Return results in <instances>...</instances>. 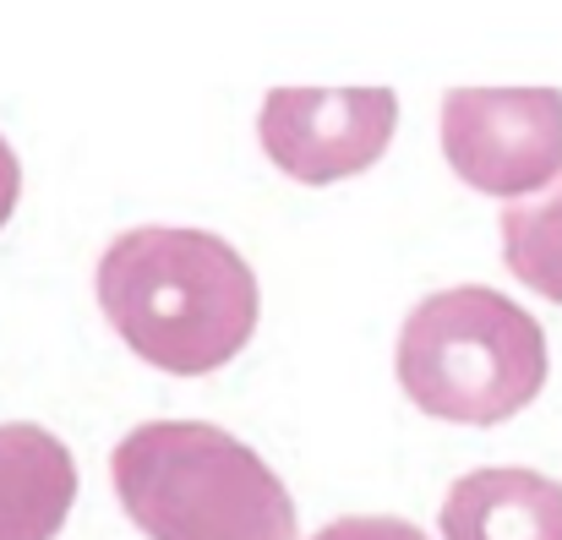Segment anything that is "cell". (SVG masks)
Masks as SVG:
<instances>
[{
	"mask_svg": "<svg viewBox=\"0 0 562 540\" xmlns=\"http://www.w3.org/2000/svg\"><path fill=\"white\" fill-rule=\"evenodd\" d=\"M503 257L519 284L562 306V176L547 196H519L503 207Z\"/></svg>",
	"mask_w": 562,
	"mask_h": 540,
	"instance_id": "obj_8",
	"label": "cell"
},
{
	"mask_svg": "<svg viewBox=\"0 0 562 540\" xmlns=\"http://www.w3.org/2000/svg\"><path fill=\"white\" fill-rule=\"evenodd\" d=\"M99 306L126 350L170 376H207L257 334V273L207 229H126L99 257Z\"/></svg>",
	"mask_w": 562,
	"mask_h": 540,
	"instance_id": "obj_1",
	"label": "cell"
},
{
	"mask_svg": "<svg viewBox=\"0 0 562 540\" xmlns=\"http://www.w3.org/2000/svg\"><path fill=\"white\" fill-rule=\"evenodd\" d=\"M393 365L409 404L431 420L503 426L547 387V334L519 301L459 284L426 295L404 317Z\"/></svg>",
	"mask_w": 562,
	"mask_h": 540,
	"instance_id": "obj_3",
	"label": "cell"
},
{
	"mask_svg": "<svg viewBox=\"0 0 562 540\" xmlns=\"http://www.w3.org/2000/svg\"><path fill=\"white\" fill-rule=\"evenodd\" d=\"M312 540H426L415 525L404 519H387V514H350V519H334L328 530H317Z\"/></svg>",
	"mask_w": 562,
	"mask_h": 540,
	"instance_id": "obj_9",
	"label": "cell"
},
{
	"mask_svg": "<svg viewBox=\"0 0 562 540\" xmlns=\"http://www.w3.org/2000/svg\"><path fill=\"white\" fill-rule=\"evenodd\" d=\"M115 497L148 540H295L284 481L207 420H148L121 437Z\"/></svg>",
	"mask_w": 562,
	"mask_h": 540,
	"instance_id": "obj_2",
	"label": "cell"
},
{
	"mask_svg": "<svg viewBox=\"0 0 562 540\" xmlns=\"http://www.w3.org/2000/svg\"><path fill=\"white\" fill-rule=\"evenodd\" d=\"M437 132L453 176L486 196L519 202L562 176L558 88H453Z\"/></svg>",
	"mask_w": 562,
	"mask_h": 540,
	"instance_id": "obj_4",
	"label": "cell"
},
{
	"mask_svg": "<svg viewBox=\"0 0 562 540\" xmlns=\"http://www.w3.org/2000/svg\"><path fill=\"white\" fill-rule=\"evenodd\" d=\"M442 540H562V481L519 464L470 470L442 503Z\"/></svg>",
	"mask_w": 562,
	"mask_h": 540,
	"instance_id": "obj_6",
	"label": "cell"
},
{
	"mask_svg": "<svg viewBox=\"0 0 562 540\" xmlns=\"http://www.w3.org/2000/svg\"><path fill=\"white\" fill-rule=\"evenodd\" d=\"M77 503V464L33 420L0 426V540H55Z\"/></svg>",
	"mask_w": 562,
	"mask_h": 540,
	"instance_id": "obj_7",
	"label": "cell"
},
{
	"mask_svg": "<svg viewBox=\"0 0 562 540\" xmlns=\"http://www.w3.org/2000/svg\"><path fill=\"white\" fill-rule=\"evenodd\" d=\"M398 126L387 88H273L257 115L262 154L301 185H334L372 170Z\"/></svg>",
	"mask_w": 562,
	"mask_h": 540,
	"instance_id": "obj_5",
	"label": "cell"
},
{
	"mask_svg": "<svg viewBox=\"0 0 562 540\" xmlns=\"http://www.w3.org/2000/svg\"><path fill=\"white\" fill-rule=\"evenodd\" d=\"M16 196H22V165H16L11 143L0 137V229H5V218L16 213Z\"/></svg>",
	"mask_w": 562,
	"mask_h": 540,
	"instance_id": "obj_10",
	"label": "cell"
}]
</instances>
